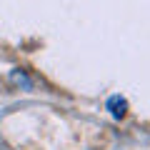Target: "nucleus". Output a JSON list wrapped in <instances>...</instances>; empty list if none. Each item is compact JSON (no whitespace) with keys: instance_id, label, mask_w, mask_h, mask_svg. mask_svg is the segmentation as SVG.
Instances as JSON below:
<instances>
[{"instance_id":"f257e3e1","label":"nucleus","mask_w":150,"mask_h":150,"mask_svg":"<svg viewBox=\"0 0 150 150\" xmlns=\"http://www.w3.org/2000/svg\"><path fill=\"white\" fill-rule=\"evenodd\" d=\"M108 110H110L115 118H123L125 110H128V100H125L123 95H112L110 100H108Z\"/></svg>"}]
</instances>
